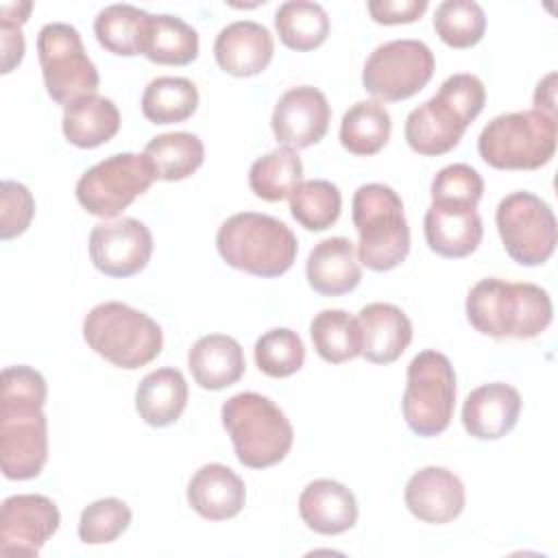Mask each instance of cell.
<instances>
[{
	"label": "cell",
	"mask_w": 558,
	"mask_h": 558,
	"mask_svg": "<svg viewBox=\"0 0 558 558\" xmlns=\"http://www.w3.org/2000/svg\"><path fill=\"white\" fill-rule=\"evenodd\" d=\"M471 327L490 338H536L554 316L545 288L536 283H510L497 277L480 279L466 294Z\"/></svg>",
	"instance_id": "1"
},
{
	"label": "cell",
	"mask_w": 558,
	"mask_h": 558,
	"mask_svg": "<svg viewBox=\"0 0 558 558\" xmlns=\"http://www.w3.org/2000/svg\"><path fill=\"white\" fill-rule=\"evenodd\" d=\"M484 102L486 87L475 74L458 72L447 76L436 96L408 113L403 126L408 146L425 157L449 153L482 113Z\"/></svg>",
	"instance_id": "2"
},
{
	"label": "cell",
	"mask_w": 558,
	"mask_h": 558,
	"mask_svg": "<svg viewBox=\"0 0 558 558\" xmlns=\"http://www.w3.org/2000/svg\"><path fill=\"white\" fill-rule=\"evenodd\" d=\"M216 248L231 268L270 279L292 268L299 244L292 229L279 218L240 211L218 227Z\"/></svg>",
	"instance_id": "3"
},
{
	"label": "cell",
	"mask_w": 558,
	"mask_h": 558,
	"mask_svg": "<svg viewBox=\"0 0 558 558\" xmlns=\"http://www.w3.org/2000/svg\"><path fill=\"white\" fill-rule=\"evenodd\" d=\"M357 259L375 272L397 268L410 253V227L401 196L384 183H364L353 194Z\"/></svg>",
	"instance_id": "4"
},
{
	"label": "cell",
	"mask_w": 558,
	"mask_h": 558,
	"mask_svg": "<svg viewBox=\"0 0 558 558\" xmlns=\"http://www.w3.org/2000/svg\"><path fill=\"white\" fill-rule=\"evenodd\" d=\"M220 414L235 458L244 466L266 469L290 453L294 429L272 399L259 392H238L222 403Z\"/></svg>",
	"instance_id": "5"
},
{
	"label": "cell",
	"mask_w": 558,
	"mask_h": 558,
	"mask_svg": "<svg viewBox=\"0 0 558 558\" xmlns=\"http://www.w3.org/2000/svg\"><path fill=\"white\" fill-rule=\"evenodd\" d=\"M83 338L94 353L126 371L146 366L163 347L161 327L148 314L120 301L92 307L83 318Z\"/></svg>",
	"instance_id": "6"
},
{
	"label": "cell",
	"mask_w": 558,
	"mask_h": 558,
	"mask_svg": "<svg viewBox=\"0 0 558 558\" xmlns=\"http://www.w3.org/2000/svg\"><path fill=\"white\" fill-rule=\"evenodd\" d=\"M558 120L543 111L495 116L477 137L480 157L497 170H536L551 161Z\"/></svg>",
	"instance_id": "7"
},
{
	"label": "cell",
	"mask_w": 558,
	"mask_h": 558,
	"mask_svg": "<svg viewBox=\"0 0 558 558\" xmlns=\"http://www.w3.org/2000/svg\"><path fill=\"white\" fill-rule=\"evenodd\" d=\"M456 408V371L449 357L427 349L408 364V384L401 399V410L408 427L418 436L442 434Z\"/></svg>",
	"instance_id": "8"
},
{
	"label": "cell",
	"mask_w": 558,
	"mask_h": 558,
	"mask_svg": "<svg viewBox=\"0 0 558 558\" xmlns=\"http://www.w3.org/2000/svg\"><path fill=\"white\" fill-rule=\"evenodd\" d=\"M37 54L46 92L54 102L68 107L96 94L100 83L98 70L85 52L81 33L72 24L50 22L41 26Z\"/></svg>",
	"instance_id": "9"
},
{
	"label": "cell",
	"mask_w": 558,
	"mask_h": 558,
	"mask_svg": "<svg viewBox=\"0 0 558 558\" xmlns=\"http://www.w3.org/2000/svg\"><path fill=\"white\" fill-rule=\"evenodd\" d=\"M504 251L521 266H541L556 251V216L551 207L532 192L504 196L495 211Z\"/></svg>",
	"instance_id": "10"
},
{
	"label": "cell",
	"mask_w": 558,
	"mask_h": 558,
	"mask_svg": "<svg viewBox=\"0 0 558 558\" xmlns=\"http://www.w3.org/2000/svg\"><path fill=\"white\" fill-rule=\"evenodd\" d=\"M155 181L144 155L116 153L105 157L76 181L78 205L98 218H113L142 196Z\"/></svg>",
	"instance_id": "11"
},
{
	"label": "cell",
	"mask_w": 558,
	"mask_h": 558,
	"mask_svg": "<svg viewBox=\"0 0 558 558\" xmlns=\"http://www.w3.org/2000/svg\"><path fill=\"white\" fill-rule=\"evenodd\" d=\"M434 68V52L425 41L392 39L368 54L362 85L377 100L399 102L418 94L432 81Z\"/></svg>",
	"instance_id": "12"
},
{
	"label": "cell",
	"mask_w": 558,
	"mask_h": 558,
	"mask_svg": "<svg viewBox=\"0 0 558 558\" xmlns=\"http://www.w3.org/2000/svg\"><path fill=\"white\" fill-rule=\"evenodd\" d=\"M153 255V233L137 218L100 222L89 233V259L107 277H133Z\"/></svg>",
	"instance_id": "13"
},
{
	"label": "cell",
	"mask_w": 558,
	"mask_h": 558,
	"mask_svg": "<svg viewBox=\"0 0 558 558\" xmlns=\"http://www.w3.org/2000/svg\"><path fill=\"white\" fill-rule=\"evenodd\" d=\"M61 514L46 495H11L0 512V554L37 556L46 541L59 530Z\"/></svg>",
	"instance_id": "14"
},
{
	"label": "cell",
	"mask_w": 558,
	"mask_h": 558,
	"mask_svg": "<svg viewBox=\"0 0 558 558\" xmlns=\"http://www.w3.org/2000/svg\"><path fill=\"white\" fill-rule=\"evenodd\" d=\"M48 460V418L41 412H0V462L7 480H33Z\"/></svg>",
	"instance_id": "15"
},
{
	"label": "cell",
	"mask_w": 558,
	"mask_h": 558,
	"mask_svg": "<svg viewBox=\"0 0 558 558\" xmlns=\"http://www.w3.org/2000/svg\"><path fill=\"white\" fill-rule=\"evenodd\" d=\"M331 107L327 96L312 85L290 87L272 109L270 126L281 146L307 148L318 144L329 129Z\"/></svg>",
	"instance_id": "16"
},
{
	"label": "cell",
	"mask_w": 558,
	"mask_h": 558,
	"mask_svg": "<svg viewBox=\"0 0 558 558\" xmlns=\"http://www.w3.org/2000/svg\"><path fill=\"white\" fill-rule=\"evenodd\" d=\"M408 510L423 523L445 525L464 510L466 493L462 480L445 466H423L403 490Z\"/></svg>",
	"instance_id": "17"
},
{
	"label": "cell",
	"mask_w": 558,
	"mask_h": 558,
	"mask_svg": "<svg viewBox=\"0 0 558 558\" xmlns=\"http://www.w3.org/2000/svg\"><path fill=\"white\" fill-rule=\"evenodd\" d=\"M275 39L270 31L253 20L227 24L214 41V57L222 72L246 78L262 74L272 61Z\"/></svg>",
	"instance_id": "18"
},
{
	"label": "cell",
	"mask_w": 558,
	"mask_h": 558,
	"mask_svg": "<svg viewBox=\"0 0 558 558\" xmlns=\"http://www.w3.org/2000/svg\"><path fill=\"white\" fill-rule=\"evenodd\" d=\"M427 246L447 259H460L471 255L484 235V225L477 207L432 203L423 220Z\"/></svg>",
	"instance_id": "19"
},
{
	"label": "cell",
	"mask_w": 558,
	"mask_h": 558,
	"mask_svg": "<svg viewBox=\"0 0 558 558\" xmlns=\"http://www.w3.org/2000/svg\"><path fill=\"white\" fill-rule=\"evenodd\" d=\"M521 395L504 381L484 384L469 392L462 405V425L477 440H497L510 434L521 414Z\"/></svg>",
	"instance_id": "20"
},
{
	"label": "cell",
	"mask_w": 558,
	"mask_h": 558,
	"mask_svg": "<svg viewBox=\"0 0 558 558\" xmlns=\"http://www.w3.org/2000/svg\"><path fill=\"white\" fill-rule=\"evenodd\" d=\"M362 357L373 364H392L412 342L408 314L392 303H368L357 312Z\"/></svg>",
	"instance_id": "21"
},
{
	"label": "cell",
	"mask_w": 558,
	"mask_h": 558,
	"mask_svg": "<svg viewBox=\"0 0 558 558\" xmlns=\"http://www.w3.org/2000/svg\"><path fill=\"white\" fill-rule=\"evenodd\" d=\"M246 501V486L242 477L220 464H203L187 484V504L207 521H227L240 514Z\"/></svg>",
	"instance_id": "22"
},
{
	"label": "cell",
	"mask_w": 558,
	"mask_h": 558,
	"mask_svg": "<svg viewBox=\"0 0 558 558\" xmlns=\"http://www.w3.org/2000/svg\"><path fill=\"white\" fill-rule=\"evenodd\" d=\"M305 277L310 288L323 296H340L355 290L362 279L355 244L344 235L320 240L307 255Z\"/></svg>",
	"instance_id": "23"
},
{
	"label": "cell",
	"mask_w": 558,
	"mask_h": 558,
	"mask_svg": "<svg viewBox=\"0 0 558 558\" xmlns=\"http://www.w3.org/2000/svg\"><path fill=\"white\" fill-rule=\"evenodd\" d=\"M299 514L312 532L336 536L355 525L357 501L344 484L320 477L303 488L299 497Z\"/></svg>",
	"instance_id": "24"
},
{
	"label": "cell",
	"mask_w": 558,
	"mask_h": 558,
	"mask_svg": "<svg viewBox=\"0 0 558 558\" xmlns=\"http://www.w3.org/2000/svg\"><path fill=\"white\" fill-rule=\"evenodd\" d=\"M187 366L194 381L205 390H222L233 386L246 368L240 342L227 333H209L198 338L190 353Z\"/></svg>",
	"instance_id": "25"
},
{
	"label": "cell",
	"mask_w": 558,
	"mask_h": 558,
	"mask_svg": "<svg viewBox=\"0 0 558 558\" xmlns=\"http://www.w3.org/2000/svg\"><path fill=\"white\" fill-rule=\"evenodd\" d=\"M187 405V381L179 368L166 366L148 373L135 390V410L150 427L177 423Z\"/></svg>",
	"instance_id": "26"
},
{
	"label": "cell",
	"mask_w": 558,
	"mask_h": 558,
	"mask_svg": "<svg viewBox=\"0 0 558 558\" xmlns=\"http://www.w3.org/2000/svg\"><path fill=\"white\" fill-rule=\"evenodd\" d=\"M61 129L70 144L96 148L120 131V111L111 98L94 94L63 107Z\"/></svg>",
	"instance_id": "27"
},
{
	"label": "cell",
	"mask_w": 558,
	"mask_h": 558,
	"mask_svg": "<svg viewBox=\"0 0 558 558\" xmlns=\"http://www.w3.org/2000/svg\"><path fill=\"white\" fill-rule=\"evenodd\" d=\"M142 54L159 65H187L198 57V33L177 15L148 13Z\"/></svg>",
	"instance_id": "28"
},
{
	"label": "cell",
	"mask_w": 558,
	"mask_h": 558,
	"mask_svg": "<svg viewBox=\"0 0 558 558\" xmlns=\"http://www.w3.org/2000/svg\"><path fill=\"white\" fill-rule=\"evenodd\" d=\"M142 155L150 163L155 179L181 181L203 166L205 146L198 135L187 131H174L155 135L146 144Z\"/></svg>",
	"instance_id": "29"
},
{
	"label": "cell",
	"mask_w": 558,
	"mask_h": 558,
	"mask_svg": "<svg viewBox=\"0 0 558 558\" xmlns=\"http://www.w3.org/2000/svg\"><path fill=\"white\" fill-rule=\"evenodd\" d=\"M392 131V120L384 102L379 100H360L349 107L340 122V144L360 157L379 153Z\"/></svg>",
	"instance_id": "30"
},
{
	"label": "cell",
	"mask_w": 558,
	"mask_h": 558,
	"mask_svg": "<svg viewBox=\"0 0 558 558\" xmlns=\"http://www.w3.org/2000/svg\"><path fill=\"white\" fill-rule=\"evenodd\" d=\"M198 109V89L183 76H157L142 94V113L153 124H177Z\"/></svg>",
	"instance_id": "31"
},
{
	"label": "cell",
	"mask_w": 558,
	"mask_h": 558,
	"mask_svg": "<svg viewBox=\"0 0 558 558\" xmlns=\"http://www.w3.org/2000/svg\"><path fill=\"white\" fill-rule=\"evenodd\" d=\"M275 28L283 46L296 52L318 48L329 35V15L318 2L288 0L275 13Z\"/></svg>",
	"instance_id": "32"
},
{
	"label": "cell",
	"mask_w": 558,
	"mask_h": 558,
	"mask_svg": "<svg viewBox=\"0 0 558 558\" xmlns=\"http://www.w3.org/2000/svg\"><path fill=\"white\" fill-rule=\"evenodd\" d=\"M303 179V163L294 148L279 146L255 159L248 170L251 192L268 203L290 198Z\"/></svg>",
	"instance_id": "33"
},
{
	"label": "cell",
	"mask_w": 558,
	"mask_h": 558,
	"mask_svg": "<svg viewBox=\"0 0 558 558\" xmlns=\"http://www.w3.org/2000/svg\"><path fill=\"white\" fill-rule=\"evenodd\" d=\"M316 353L329 364H342L362 353L357 318L344 310H323L310 323Z\"/></svg>",
	"instance_id": "34"
},
{
	"label": "cell",
	"mask_w": 558,
	"mask_h": 558,
	"mask_svg": "<svg viewBox=\"0 0 558 558\" xmlns=\"http://www.w3.org/2000/svg\"><path fill=\"white\" fill-rule=\"evenodd\" d=\"M148 13L133 4H109L94 20L98 44L118 57L142 54V37Z\"/></svg>",
	"instance_id": "35"
},
{
	"label": "cell",
	"mask_w": 558,
	"mask_h": 558,
	"mask_svg": "<svg viewBox=\"0 0 558 558\" xmlns=\"http://www.w3.org/2000/svg\"><path fill=\"white\" fill-rule=\"evenodd\" d=\"M342 194L327 179L301 181L290 194V214L307 231H325L340 218Z\"/></svg>",
	"instance_id": "36"
},
{
	"label": "cell",
	"mask_w": 558,
	"mask_h": 558,
	"mask_svg": "<svg viewBox=\"0 0 558 558\" xmlns=\"http://www.w3.org/2000/svg\"><path fill=\"white\" fill-rule=\"evenodd\" d=\"M434 31L451 48H471L484 37L486 13L473 0H445L434 11Z\"/></svg>",
	"instance_id": "37"
},
{
	"label": "cell",
	"mask_w": 558,
	"mask_h": 558,
	"mask_svg": "<svg viewBox=\"0 0 558 558\" xmlns=\"http://www.w3.org/2000/svg\"><path fill=\"white\" fill-rule=\"evenodd\" d=\"M257 368L275 379L290 377L305 362V344L301 336L288 327H275L262 333L253 349Z\"/></svg>",
	"instance_id": "38"
},
{
	"label": "cell",
	"mask_w": 558,
	"mask_h": 558,
	"mask_svg": "<svg viewBox=\"0 0 558 558\" xmlns=\"http://www.w3.org/2000/svg\"><path fill=\"white\" fill-rule=\"evenodd\" d=\"M131 508L118 497L96 499L83 508L78 519V538L85 545L113 543L131 525Z\"/></svg>",
	"instance_id": "39"
},
{
	"label": "cell",
	"mask_w": 558,
	"mask_h": 558,
	"mask_svg": "<svg viewBox=\"0 0 558 558\" xmlns=\"http://www.w3.org/2000/svg\"><path fill=\"white\" fill-rule=\"evenodd\" d=\"M48 386L39 371L17 364L2 371L0 412H41Z\"/></svg>",
	"instance_id": "40"
},
{
	"label": "cell",
	"mask_w": 558,
	"mask_h": 558,
	"mask_svg": "<svg viewBox=\"0 0 558 558\" xmlns=\"http://www.w3.org/2000/svg\"><path fill=\"white\" fill-rule=\"evenodd\" d=\"M484 194V181L469 163H451L436 172L432 181V203H453L477 207Z\"/></svg>",
	"instance_id": "41"
},
{
	"label": "cell",
	"mask_w": 558,
	"mask_h": 558,
	"mask_svg": "<svg viewBox=\"0 0 558 558\" xmlns=\"http://www.w3.org/2000/svg\"><path fill=\"white\" fill-rule=\"evenodd\" d=\"M35 216V198L31 190L13 179L2 181V205H0V238L13 240L22 235Z\"/></svg>",
	"instance_id": "42"
},
{
	"label": "cell",
	"mask_w": 558,
	"mask_h": 558,
	"mask_svg": "<svg viewBox=\"0 0 558 558\" xmlns=\"http://www.w3.org/2000/svg\"><path fill=\"white\" fill-rule=\"evenodd\" d=\"M366 9L377 24H410L427 11V0H371Z\"/></svg>",
	"instance_id": "43"
},
{
	"label": "cell",
	"mask_w": 558,
	"mask_h": 558,
	"mask_svg": "<svg viewBox=\"0 0 558 558\" xmlns=\"http://www.w3.org/2000/svg\"><path fill=\"white\" fill-rule=\"evenodd\" d=\"M0 44H2V74H9L24 59L26 44L22 35V26L0 22Z\"/></svg>",
	"instance_id": "44"
},
{
	"label": "cell",
	"mask_w": 558,
	"mask_h": 558,
	"mask_svg": "<svg viewBox=\"0 0 558 558\" xmlns=\"http://www.w3.org/2000/svg\"><path fill=\"white\" fill-rule=\"evenodd\" d=\"M556 72H549L543 81H538L534 92V109L547 116H556Z\"/></svg>",
	"instance_id": "45"
},
{
	"label": "cell",
	"mask_w": 558,
	"mask_h": 558,
	"mask_svg": "<svg viewBox=\"0 0 558 558\" xmlns=\"http://www.w3.org/2000/svg\"><path fill=\"white\" fill-rule=\"evenodd\" d=\"M31 11H33V2L31 0L4 2V4H0V22H9V24L22 26L28 20Z\"/></svg>",
	"instance_id": "46"
}]
</instances>
